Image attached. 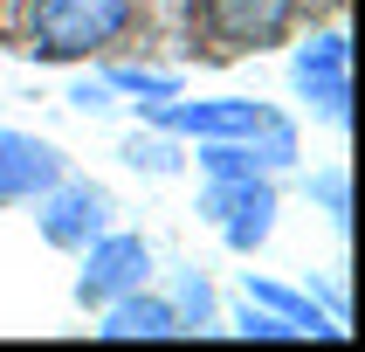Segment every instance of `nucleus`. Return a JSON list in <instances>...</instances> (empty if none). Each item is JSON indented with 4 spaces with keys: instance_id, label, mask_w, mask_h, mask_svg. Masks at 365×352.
<instances>
[{
    "instance_id": "f257e3e1",
    "label": "nucleus",
    "mask_w": 365,
    "mask_h": 352,
    "mask_svg": "<svg viewBox=\"0 0 365 352\" xmlns=\"http://www.w3.org/2000/svg\"><path fill=\"white\" fill-rule=\"evenodd\" d=\"M138 21V0H35L28 14V49L41 62H83L118 49Z\"/></svg>"
},
{
    "instance_id": "f03ea898",
    "label": "nucleus",
    "mask_w": 365,
    "mask_h": 352,
    "mask_svg": "<svg viewBox=\"0 0 365 352\" xmlns=\"http://www.w3.org/2000/svg\"><path fill=\"white\" fill-rule=\"evenodd\" d=\"M200 214L221 228V242L235 248V256H255V248L276 235V214H283V207H276L269 173H242V180H207Z\"/></svg>"
},
{
    "instance_id": "7ed1b4c3",
    "label": "nucleus",
    "mask_w": 365,
    "mask_h": 352,
    "mask_svg": "<svg viewBox=\"0 0 365 352\" xmlns=\"http://www.w3.org/2000/svg\"><path fill=\"white\" fill-rule=\"evenodd\" d=\"M289 83L304 90V104L324 124H345L351 118V49H345V35H338V28L310 35L304 49L289 56Z\"/></svg>"
},
{
    "instance_id": "20e7f679",
    "label": "nucleus",
    "mask_w": 365,
    "mask_h": 352,
    "mask_svg": "<svg viewBox=\"0 0 365 352\" xmlns=\"http://www.w3.org/2000/svg\"><path fill=\"white\" fill-rule=\"evenodd\" d=\"M76 256H83V276H76L83 304H110V297H124V290H138L145 276H152L145 235H110V228H103L97 242H83Z\"/></svg>"
},
{
    "instance_id": "39448f33",
    "label": "nucleus",
    "mask_w": 365,
    "mask_h": 352,
    "mask_svg": "<svg viewBox=\"0 0 365 352\" xmlns=\"http://www.w3.org/2000/svg\"><path fill=\"white\" fill-rule=\"evenodd\" d=\"M35 221H41V242L83 248V242H97L103 228H110V193H103V186H90V180H69V173H62V180L41 193Z\"/></svg>"
},
{
    "instance_id": "423d86ee",
    "label": "nucleus",
    "mask_w": 365,
    "mask_h": 352,
    "mask_svg": "<svg viewBox=\"0 0 365 352\" xmlns=\"http://www.w3.org/2000/svg\"><path fill=\"white\" fill-rule=\"evenodd\" d=\"M62 173H69V159L48 139H35V131H0V207L41 201Z\"/></svg>"
},
{
    "instance_id": "0eeeda50",
    "label": "nucleus",
    "mask_w": 365,
    "mask_h": 352,
    "mask_svg": "<svg viewBox=\"0 0 365 352\" xmlns=\"http://www.w3.org/2000/svg\"><path fill=\"white\" fill-rule=\"evenodd\" d=\"M289 21H297V0H207V28L227 49H269L289 35Z\"/></svg>"
},
{
    "instance_id": "6e6552de",
    "label": "nucleus",
    "mask_w": 365,
    "mask_h": 352,
    "mask_svg": "<svg viewBox=\"0 0 365 352\" xmlns=\"http://www.w3.org/2000/svg\"><path fill=\"white\" fill-rule=\"evenodd\" d=\"M97 338H110V346H124V338H180V311H173V297H152V290H124V297H110V304H97Z\"/></svg>"
},
{
    "instance_id": "1a4fd4ad",
    "label": "nucleus",
    "mask_w": 365,
    "mask_h": 352,
    "mask_svg": "<svg viewBox=\"0 0 365 352\" xmlns=\"http://www.w3.org/2000/svg\"><path fill=\"white\" fill-rule=\"evenodd\" d=\"M242 290H248V304H262V311H276V318H289L304 338H338V325L317 311V297H310V290H289V283H276V276H255V269L242 276Z\"/></svg>"
},
{
    "instance_id": "9d476101",
    "label": "nucleus",
    "mask_w": 365,
    "mask_h": 352,
    "mask_svg": "<svg viewBox=\"0 0 365 352\" xmlns=\"http://www.w3.org/2000/svg\"><path fill=\"white\" fill-rule=\"evenodd\" d=\"M248 152H255V166H262V173L297 166V124H289L283 111H262V124L248 131Z\"/></svg>"
},
{
    "instance_id": "9b49d317",
    "label": "nucleus",
    "mask_w": 365,
    "mask_h": 352,
    "mask_svg": "<svg viewBox=\"0 0 365 352\" xmlns=\"http://www.w3.org/2000/svg\"><path fill=\"white\" fill-rule=\"evenodd\" d=\"M103 83H110L118 97H138V104H165V97H180V76H165V69H131V62H118Z\"/></svg>"
},
{
    "instance_id": "f8f14e48",
    "label": "nucleus",
    "mask_w": 365,
    "mask_h": 352,
    "mask_svg": "<svg viewBox=\"0 0 365 352\" xmlns=\"http://www.w3.org/2000/svg\"><path fill=\"white\" fill-rule=\"evenodd\" d=\"M173 311H180V325L186 331H200V325H214V283L207 276H173Z\"/></svg>"
},
{
    "instance_id": "ddd939ff",
    "label": "nucleus",
    "mask_w": 365,
    "mask_h": 352,
    "mask_svg": "<svg viewBox=\"0 0 365 352\" xmlns=\"http://www.w3.org/2000/svg\"><path fill=\"white\" fill-rule=\"evenodd\" d=\"M310 201H317L331 221L345 228V221H351V173H345V166H324V173H310Z\"/></svg>"
},
{
    "instance_id": "4468645a",
    "label": "nucleus",
    "mask_w": 365,
    "mask_h": 352,
    "mask_svg": "<svg viewBox=\"0 0 365 352\" xmlns=\"http://www.w3.org/2000/svg\"><path fill=\"white\" fill-rule=\"evenodd\" d=\"M124 159L138 166V173H180V145H173V131H165V139H131Z\"/></svg>"
},
{
    "instance_id": "2eb2a0df",
    "label": "nucleus",
    "mask_w": 365,
    "mask_h": 352,
    "mask_svg": "<svg viewBox=\"0 0 365 352\" xmlns=\"http://www.w3.org/2000/svg\"><path fill=\"white\" fill-rule=\"evenodd\" d=\"M235 331H242V338H304L289 318H276V311H262V304H242V311H235Z\"/></svg>"
},
{
    "instance_id": "dca6fc26",
    "label": "nucleus",
    "mask_w": 365,
    "mask_h": 352,
    "mask_svg": "<svg viewBox=\"0 0 365 352\" xmlns=\"http://www.w3.org/2000/svg\"><path fill=\"white\" fill-rule=\"evenodd\" d=\"M110 97H118V90H110V83H103V76H97V83L83 76L76 90H69V104H76V111H110Z\"/></svg>"
}]
</instances>
